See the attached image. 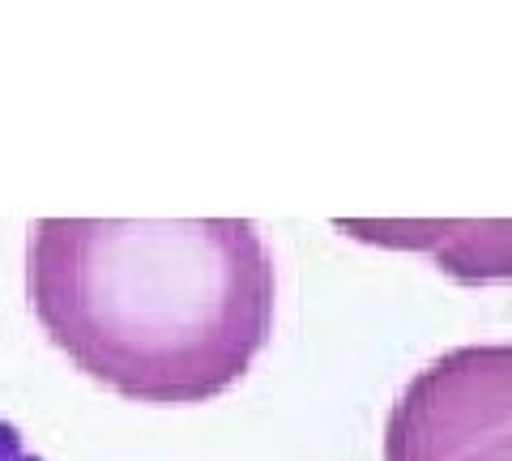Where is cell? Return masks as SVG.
Here are the masks:
<instances>
[{
  "label": "cell",
  "mask_w": 512,
  "mask_h": 461,
  "mask_svg": "<svg viewBox=\"0 0 512 461\" xmlns=\"http://www.w3.org/2000/svg\"><path fill=\"white\" fill-rule=\"evenodd\" d=\"M274 257L248 218H43L26 291L77 368L133 402H205L274 325Z\"/></svg>",
  "instance_id": "obj_1"
},
{
  "label": "cell",
  "mask_w": 512,
  "mask_h": 461,
  "mask_svg": "<svg viewBox=\"0 0 512 461\" xmlns=\"http://www.w3.org/2000/svg\"><path fill=\"white\" fill-rule=\"evenodd\" d=\"M384 461H512V351L461 346L393 402Z\"/></svg>",
  "instance_id": "obj_2"
},
{
  "label": "cell",
  "mask_w": 512,
  "mask_h": 461,
  "mask_svg": "<svg viewBox=\"0 0 512 461\" xmlns=\"http://www.w3.org/2000/svg\"><path fill=\"white\" fill-rule=\"evenodd\" d=\"M0 461H43L9 419H0Z\"/></svg>",
  "instance_id": "obj_3"
}]
</instances>
